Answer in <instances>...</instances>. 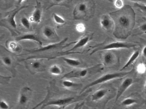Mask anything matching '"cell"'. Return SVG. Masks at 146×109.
<instances>
[{"label":"cell","instance_id":"cell-20","mask_svg":"<svg viewBox=\"0 0 146 109\" xmlns=\"http://www.w3.org/2000/svg\"><path fill=\"white\" fill-rule=\"evenodd\" d=\"M107 93L106 89H100L96 91L91 95V99L93 101H97L103 98Z\"/></svg>","mask_w":146,"mask_h":109},{"label":"cell","instance_id":"cell-29","mask_svg":"<svg viewBox=\"0 0 146 109\" xmlns=\"http://www.w3.org/2000/svg\"><path fill=\"white\" fill-rule=\"evenodd\" d=\"M137 70L139 74H143L146 72V65L143 63H140L137 67Z\"/></svg>","mask_w":146,"mask_h":109},{"label":"cell","instance_id":"cell-41","mask_svg":"<svg viewBox=\"0 0 146 109\" xmlns=\"http://www.w3.org/2000/svg\"></svg>","mask_w":146,"mask_h":109},{"label":"cell","instance_id":"cell-23","mask_svg":"<svg viewBox=\"0 0 146 109\" xmlns=\"http://www.w3.org/2000/svg\"><path fill=\"white\" fill-rule=\"evenodd\" d=\"M62 58L64 61L68 65L72 66V67H78V66L81 65V61L77 59L66 58V57H62Z\"/></svg>","mask_w":146,"mask_h":109},{"label":"cell","instance_id":"cell-21","mask_svg":"<svg viewBox=\"0 0 146 109\" xmlns=\"http://www.w3.org/2000/svg\"><path fill=\"white\" fill-rule=\"evenodd\" d=\"M7 47L11 52L15 53H19L22 51V47L19 45L16 41H11L7 42Z\"/></svg>","mask_w":146,"mask_h":109},{"label":"cell","instance_id":"cell-18","mask_svg":"<svg viewBox=\"0 0 146 109\" xmlns=\"http://www.w3.org/2000/svg\"><path fill=\"white\" fill-rule=\"evenodd\" d=\"M73 0H45L46 1V9H50L54 6H60L69 7Z\"/></svg>","mask_w":146,"mask_h":109},{"label":"cell","instance_id":"cell-38","mask_svg":"<svg viewBox=\"0 0 146 109\" xmlns=\"http://www.w3.org/2000/svg\"><path fill=\"white\" fill-rule=\"evenodd\" d=\"M25 0H17V4L18 5H20Z\"/></svg>","mask_w":146,"mask_h":109},{"label":"cell","instance_id":"cell-22","mask_svg":"<svg viewBox=\"0 0 146 109\" xmlns=\"http://www.w3.org/2000/svg\"><path fill=\"white\" fill-rule=\"evenodd\" d=\"M140 55V52L138 50H136L135 51L134 53L131 54V56L129 57L128 61H127L126 63L123 66L122 69L120 70V71H121L125 69L126 68H128L137 59V58L139 57Z\"/></svg>","mask_w":146,"mask_h":109},{"label":"cell","instance_id":"cell-36","mask_svg":"<svg viewBox=\"0 0 146 109\" xmlns=\"http://www.w3.org/2000/svg\"><path fill=\"white\" fill-rule=\"evenodd\" d=\"M126 1H130L138 3H146V0H126Z\"/></svg>","mask_w":146,"mask_h":109},{"label":"cell","instance_id":"cell-37","mask_svg":"<svg viewBox=\"0 0 146 109\" xmlns=\"http://www.w3.org/2000/svg\"><path fill=\"white\" fill-rule=\"evenodd\" d=\"M142 52V54L143 57L146 58V45L144 46V47L143 49Z\"/></svg>","mask_w":146,"mask_h":109},{"label":"cell","instance_id":"cell-17","mask_svg":"<svg viewBox=\"0 0 146 109\" xmlns=\"http://www.w3.org/2000/svg\"><path fill=\"white\" fill-rule=\"evenodd\" d=\"M42 35L47 39L49 40H57L59 39L54 28L49 25H46L42 30Z\"/></svg>","mask_w":146,"mask_h":109},{"label":"cell","instance_id":"cell-6","mask_svg":"<svg viewBox=\"0 0 146 109\" xmlns=\"http://www.w3.org/2000/svg\"><path fill=\"white\" fill-rule=\"evenodd\" d=\"M28 7V6H23L18 7L12 10L4 18L1 20V25L7 28L10 31H17V22L15 20L16 15L24 9Z\"/></svg>","mask_w":146,"mask_h":109},{"label":"cell","instance_id":"cell-5","mask_svg":"<svg viewBox=\"0 0 146 109\" xmlns=\"http://www.w3.org/2000/svg\"><path fill=\"white\" fill-rule=\"evenodd\" d=\"M131 72H132V70L128 72H113V73H108L104 74V75H102V76L99 77V78L96 79L95 80L93 81L92 82L90 83L85 86L82 89L79 95L82 94L87 89H88L89 88L91 87H93V86L106 82L111 81V80H113V79L124 77L126 76L127 75L129 74L130 73H131Z\"/></svg>","mask_w":146,"mask_h":109},{"label":"cell","instance_id":"cell-25","mask_svg":"<svg viewBox=\"0 0 146 109\" xmlns=\"http://www.w3.org/2000/svg\"><path fill=\"white\" fill-rule=\"evenodd\" d=\"M62 84L64 87L66 89H72L73 88L81 87L82 84L75 82L69 80H65L62 81Z\"/></svg>","mask_w":146,"mask_h":109},{"label":"cell","instance_id":"cell-32","mask_svg":"<svg viewBox=\"0 0 146 109\" xmlns=\"http://www.w3.org/2000/svg\"><path fill=\"white\" fill-rule=\"evenodd\" d=\"M134 5L135 7L138 8L139 9L141 10L143 12L146 13V5L144 3H135Z\"/></svg>","mask_w":146,"mask_h":109},{"label":"cell","instance_id":"cell-30","mask_svg":"<svg viewBox=\"0 0 146 109\" xmlns=\"http://www.w3.org/2000/svg\"><path fill=\"white\" fill-rule=\"evenodd\" d=\"M76 29L78 32H83L86 30V27L83 23H78L76 25Z\"/></svg>","mask_w":146,"mask_h":109},{"label":"cell","instance_id":"cell-14","mask_svg":"<svg viewBox=\"0 0 146 109\" xmlns=\"http://www.w3.org/2000/svg\"><path fill=\"white\" fill-rule=\"evenodd\" d=\"M42 14L41 4L40 2L36 0V5L35 7V10L29 18L31 21L36 24L40 23L42 18Z\"/></svg>","mask_w":146,"mask_h":109},{"label":"cell","instance_id":"cell-39","mask_svg":"<svg viewBox=\"0 0 146 109\" xmlns=\"http://www.w3.org/2000/svg\"><path fill=\"white\" fill-rule=\"evenodd\" d=\"M144 89H145V92L146 94V81H145V85H144Z\"/></svg>","mask_w":146,"mask_h":109},{"label":"cell","instance_id":"cell-19","mask_svg":"<svg viewBox=\"0 0 146 109\" xmlns=\"http://www.w3.org/2000/svg\"><path fill=\"white\" fill-rule=\"evenodd\" d=\"M1 61L3 65L11 71L13 76H16V72L13 65L12 58L8 55H4L1 58Z\"/></svg>","mask_w":146,"mask_h":109},{"label":"cell","instance_id":"cell-24","mask_svg":"<svg viewBox=\"0 0 146 109\" xmlns=\"http://www.w3.org/2000/svg\"><path fill=\"white\" fill-rule=\"evenodd\" d=\"M48 72L53 76H60L63 72V70L59 65L54 64L49 67Z\"/></svg>","mask_w":146,"mask_h":109},{"label":"cell","instance_id":"cell-40","mask_svg":"<svg viewBox=\"0 0 146 109\" xmlns=\"http://www.w3.org/2000/svg\"><path fill=\"white\" fill-rule=\"evenodd\" d=\"M107 1H109L110 2H113V0H107Z\"/></svg>","mask_w":146,"mask_h":109},{"label":"cell","instance_id":"cell-4","mask_svg":"<svg viewBox=\"0 0 146 109\" xmlns=\"http://www.w3.org/2000/svg\"><path fill=\"white\" fill-rule=\"evenodd\" d=\"M88 91H86V92H84L82 94L75 96H70L66 98H62L52 100L48 102H46V104L43 105L42 108H43L46 106H58L61 109H64L66 107L72 104L75 102H79L82 100L84 98L87 92Z\"/></svg>","mask_w":146,"mask_h":109},{"label":"cell","instance_id":"cell-9","mask_svg":"<svg viewBox=\"0 0 146 109\" xmlns=\"http://www.w3.org/2000/svg\"><path fill=\"white\" fill-rule=\"evenodd\" d=\"M92 36L90 35H85L82 37L78 41H76V43L74 44V46L72 48L65 51V52H61L58 54V57L62 56L63 55L70 54L76 53H73L75 50H77L80 48L86 46L91 40H92Z\"/></svg>","mask_w":146,"mask_h":109},{"label":"cell","instance_id":"cell-34","mask_svg":"<svg viewBox=\"0 0 146 109\" xmlns=\"http://www.w3.org/2000/svg\"><path fill=\"white\" fill-rule=\"evenodd\" d=\"M139 30L143 33H146V23H143L139 27Z\"/></svg>","mask_w":146,"mask_h":109},{"label":"cell","instance_id":"cell-7","mask_svg":"<svg viewBox=\"0 0 146 109\" xmlns=\"http://www.w3.org/2000/svg\"><path fill=\"white\" fill-rule=\"evenodd\" d=\"M68 37L64 38L62 41L56 43L49 44L45 46H41L39 48L34 49L30 50H26V51L30 52L29 53H42L45 52H50V51H57V50H61L63 49L70 46L71 44H75L76 41L72 42L66 44V42L68 40Z\"/></svg>","mask_w":146,"mask_h":109},{"label":"cell","instance_id":"cell-33","mask_svg":"<svg viewBox=\"0 0 146 109\" xmlns=\"http://www.w3.org/2000/svg\"><path fill=\"white\" fill-rule=\"evenodd\" d=\"M114 4L115 7L119 9H122L124 6L123 0H115Z\"/></svg>","mask_w":146,"mask_h":109},{"label":"cell","instance_id":"cell-26","mask_svg":"<svg viewBox=\"0 0 146 109\" xmlns=\"http://www.w3.org/2000/svg\"><path fill=\"white\" fill-rule=\"evenodd\" d=\"M53 19L54 22L57 24L59 25H63L65 24L66 23L65 20L61 17L59 14H57L55 13H53L52 15Z\"/></svg>","mask_w":146,"mask_h":109},{"label":"cell","instance_id":"cell-13","mask_svg":"<svg viewBox=\"0 0 146 109\" xmlns=\"http://www.w3.org/2000/svg\"><path fill=\"white\" fill-rule=\"evenodd\" d=\"M117 61L116 55L110 50H108L102 55V64L106 66L114 65Z\"/></svg>","mask_w":146,"mask_h":109},{"label":"cell","instance_id":"cell-1","mask_svg":"<svg viewBox=\"0 0 146 109\" xmlns=\"http://www.w3.org/2000/svg\"><path fill=\"white\" fill-rule=\"evenodd\" d=\"M114 23L113 35L118 39H125L131 34L135 21V14L129 6L110 14Z\"/></svg>","mask_w":146,"mask_h":109},{"label":"cell","instance_id":"cell-35","mask_svg":"<svg viewBox=\"0 0 146 109\" xmlns=\"http://www.w3.org/2000/svg\"><path fill=\"white\" fill-rule=\"evenodd\" d=\"M84 104V102H82V103H78L76 105L74 108L72 109H82L83 106Z\"/></svg>","mask_w":146,"mask_h":109},{"label":"cell","instance_id":"cell-31","mask_svg":"<svg viewBox=\"0 0 146 109\" xmlns=\"http://www.w3.org/2000/svg\"><path fill=\"white\" fill-rule=\"evenodd\" d=\"M10 105L5 100L1 99L0 102V109H10Z\"/></svg>","mask_w":146,"mask_h":109},{"label":"cell","instance_id":"cell-11","mask_svg":"<svg viewBox=\"0 0 146 109\" xmlns=\"http://www.w3.org/2000/svg\"><path fill=\"white\" fill-rule=\"evenodd\" d=\"M32 90L29 87L21 89L19 96L18 102L20 106H25L29 103L32 95Z\"/></svg>","mask_w":146,"mask_h":109},{"label":"cell","instance_id":"cell-16","mask_svg":"<svg viewBox=\"0 0 146 109\" xmlns=\"http://www.w3.org/2000/svg\"><path fill=\"white\" fill-rule=\"evenodd\" d=\"M17 42L22 41H31L35 42L40 46H42V42L36 34L35 33H26L17 36L15 38Z\"/></svg>","mask_w":146,"mask_h":109},{"label":"cell","instance_id":"cell-27","mask_svg":"<svg viewBox=\"0 0 146 109\" xmlns=\"http://www.w3.org/2000/svg\"><path fill=\"white\" fill-rule=\"evenodd\" d=\"M137 103V100L133 98H126L124 99L122 101H121V104L123 106H129L133 105L135 104H136Z\"/></svg>","mask_w":146,"mask_h":109},{"label":"cell","instance_id":"cell-10","mask_svg":"<svg viewBox=\"0 0 146 109\" xmlns=\"http://www.w3.org/2000/svg\"><path fill=\"white\" fill-rule=\"evenodd\" d=\"M26 67L32 75L42 72L46 70V66L43 62L40 60H34L28 64L27 63Z\"/></svg>","mask_w":146,"mask_h":109},{"label":"cell","instance_id":"cell-15","mask_svg":"<svg viewBox=\"0 0 146 109\" xmlns=\"http://www.w3.org/2000/svg\"><path fill=\"white\" fill-rule=\"evenodd\" d=\"M100 24L102 28L106 31H109L114 28L113 20L111 16L108 14H103L102 16Z\"/></svg>","mask_w":146,"mask_h":109},{"label":"cell","instance_id":"cell-12","mask_svg":"<svg viewBox=\"0 0 146 109\" xmlns=\"http://www.w3.org/2000/svg\"><path fill=\"white\" fill-rule=\"evenodd\" d=\"M134 83V80L132 78L129 77L123 81L118 89L114 102L116 103L120 98L122 95Z\"/></svg>","mask_w":146,"mask_h":109},{"label":"cell","instance_id":"cell-8","mask_svg":"<svg viewBox=\"0 0 146 109\" xmlns=\"http://www.w3.org/2000/svg\"><path fill=\"white\" fill-rule=\"evenodd\" d=\"M136 46L137 44L131 43L122 41L112 42L106 45L96 47L92 51L90 54L91 55L99 51H108L119 49H130L135 47Z\"/></svg>","mask_w":146,"mask_h":109},{"label":"cell","instance_id":"cell-28","mask_svg":"<svg viewBox=\"0 0 146 109\" xmlns=\"http://www.w3.org/2000/svg\"><path fill=\"white\" fill-rule=\"evenodd\" d=\"M21 24L27 30H30L31 28V21L30 19L25 16L22 17L20 20Z\"/></svg>","mask_w":146,"mask_h":109},{"label":"cell","instance_id":"cell-3","mask_svg":"<svg viewBox=\"0 0 146 109\" xmlns=\"http://www.w3.org/2000/svg\"><path fill=\"white\" fill-rule=\"evenodd\" d=\"M102 64H98L89 68L74 70L64 75L62 78H82L90 74L100 72L103 70Z\"/></svg>","mask_w":146,"mask_h":109},{"label":"cell","instance_id":"cell-2","mask_svg":"<svg viewBox=\"0 0 146 109\" xmlns=\"http://www.w3.org/2000/svg\"><path fill=\"white\" fill-rule=\"evenodd\" d=\"M94 3L92 0H82L74 8L73 16L74 20H87L92 14Z\"/></svg>","mask_w":146,"mask_h":109}]
</instances>
